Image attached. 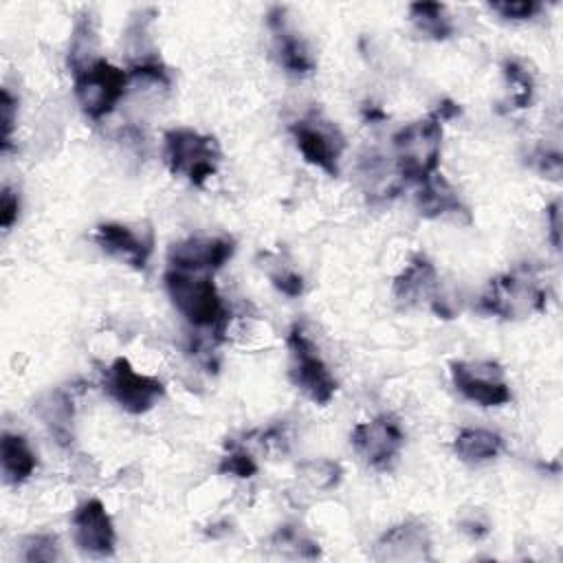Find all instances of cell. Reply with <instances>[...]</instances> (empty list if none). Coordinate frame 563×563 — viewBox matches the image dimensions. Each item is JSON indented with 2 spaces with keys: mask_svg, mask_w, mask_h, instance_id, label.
I'll return each instance as SVG.
<instances>
[{
  "mask_svg": "<svg viewBox=\"0 0 563 563\" xmlns=\"http://www.w3.org/2000/svg\"><path fill=\"white\" fill-rule=\"evenodd\" d=\"M409 20L422 37L433 42H444L455 33L453 18L442 2H411Z\"/></svg>",
  "mask_w": 563,
  "mask_h": 563,
  "instance_id": "cell-22",
  "label": "cell"
},
{
  "mask_svg": "<svg viewBox=\"0 0 563 563\" xmlns=\"http://www.w3.org/2000/svg\"><path fill=\"white\" fill-rule=\"evenodd\" d=\"M372 556L376 561H431V534L429 528L418 519L400 521L387 528L374 543Z\"/></svg>",
  "mask_w": 563,
  "mask_h": 563,
  "instance_id": "cell-16",
  "label": "cell"
},
{
  "mask_svg": "<svg viewBox=\"0 0 563 563\" xmlns=\"http://www.w3.org/2000/svg\"><path fill=\"white\" fill-rule=\"evenodd\" d=\"M286 347L290 383L314 405H328L334 398L339 383L332 376L323 356L319 354V347L299 323L288 330Z\"/></svg>",
  "mask_w": 563,
  "mask_h": 563,
  "instance_id": "cell-5",
  "label": "cell"
},
{
  "mask_svg": "<svg viewBox=\"0 0 563 563\" xmlns=\"http://www.w3.org/2000/svg\"><path fill=\"white\" fill-rule=\"evenodd\" d=\"M532 167L552 180L561 178V154L556 150H537L532 154Z\"/></svg>",
  "mask_w": 563,
  "mask_h": 563,
  "instance_id": "cell-33",
  "label": "cell"
},
{
  "mask_svg": "<svg viewBox=\"0 0 563 563\" xmlns=\"http://www.w3.org/2000/svg\"><path fill=\"white\" fill-rule=\"evenodd\" d=\"M75 545L92 559H108L117 550V530L103 501L92 497L79 504L70 519Z\"/></svg>",
  "mask_w": 563,
  "mask_h": 563,
  "instance_id": "cell-14",
  "label": "cell"
},
{
  "mask_svg": "<svg viewBox=\"0 0 563 563\" xmlns=\"http://www.w3.org/2000/svg\"><path fill=\"white\" fill-rule=\"evenodd\" d=\"M273 264H275L273 268L266 266V275H268L273 288L286 297H299L303 292V277L295 268H290L288 264H284L279 260H275Z\"/></svg>",
  "mask_w": 563,
  "mask_h": 563,
  "instance_id": "cell-29",
  "label": "cell"
},
{
  "mask_svg": "<svg viewBox=\"0 0 563 563\" xmlns=\"http://www.w3.org/2000/svg\"><path fill=\"white\" fill-rule=\"evenodd\" d=\"M33 411L59 446H70V442L75 438V431H73L75 405H73V396L66 389L57 387V389L42 394L35 400Z\"/></svg>",
  "mask_w": 563,
  "mask_h": 563,
  "instance_id": "cell-19",
  "label": "cell"
},
{
  "mask_svg": "<svg viewBox=\"0 0 563 563\" xmlns=\"http://www.w3.org/2000/svg\"><path fill=\"white\" fill-rule=\"evenodd\" d=\"M350 442L369 468L391 471L405 446V431L394 413H378L372 420L354 424Z\"/></svg>",
  "mask_w": 563,
  "mask_h": 563,
  "instance_id": "cell-10",
  "label": "cell"
},
{
  "mask_svg": "<svg viewBox=\"0 0 563 563\" xmlns=\"http://www.w3.org/2000/svg\"><path fill=\"white\" fill-rule=\"evenodd\" d=\"M266 26L273 37V55L277 64L292 77L310 75L317 66L314 53L306 37L292 29L286 7H271L266 13Z\"/></svg>",
  "mask_w": 563,
  "mask_h": 563,
  "instance_id": "cell-15",
  "label": "cell"
},
{
  "mask_svg": "<svg viewBox=\"0 0 563 563\" xmlns=\"http://www.w3.org/2000/svg\"><path fill=\"white\" fill-rule=\"evenodd\" d=\"M233 253L235 240L231 235H191L169 246L167 266L213 275L233 257Z\"/></svg>",
  "mask_w": 563,
  "mask_h": 563,
  "instance_id": "cell-13",
  "label": "cell"
},
{
  "mask_svg": "<svg viewBox=\"0 0 563 563\" xmlns=\"http://www.w3.org/2000/svg\"><path fill=\"white\" fill-rule=\"evenodd\" d=\"M163 156L174 176H183L194 187H205L218 172L222 150L211 134L194 128H172L163 134Z\"/></svg>",
  "mask_w": 563,
  "mask_h": 563,
  "instance_id": "cell-4",
  "label": "cell"
},
{
  "mask_svg": "<svg viewBox=\"0 0 563 563\" xmlns=\"http://www.w3.org/2000/svg\"><path fill=\"white\" fill-rule=\"evenodd\" d=\"M295 147L303 161L323 174L336 178L341 172V156L345 152V136L341 128L319 110H310L288 128Z\"/></svg>",
  "mask_w": 563,
  "mask_h": 563,
  "instance_id": "cell-7",
  "label": "cell"
},
{
  "mask_svg": "<svg viewBox=\"0 0 563 563\" xmlns=\"http://www.w3.org/2000/svg\"><path fill=\"white\" fill-rule=\"evenodd\" d=\"M271 548L284 559H319L321 548L299 523H284L271 537Z\"/></svg>",
  "mask_w": 563,
  "mask_h": 563,
  "instance_id": "cell-24",
  "label": "cell"
},
{
  "mask_svg": "<svg viewBox=\"0 0 563 563\" xmlns=\"http://www.w3.org/2000/svg\"><path fill=\"white\" fill-rule=\"evenodd\" d=\"M460 530L473 539H484L490 532V523L482 510H468L460 519Z\"/></svg>",
  "mask_w": 563,
  "mask_h": 563,
  "instance_id": "cell-34",
  "label": "cell"
},
{
  "mask_svg": "<svg viewBox=\"0 0 563 563\" xmlns=\"http://www.w3.org/2000/svg\"><path fill=\"white\" fill-rule=\"evenodd\" d=\"M545 220L550 229V242L559 251L561 249V200H552L545 209Z\"/></svg>",
  "mask_w": 563,
  "mask_h": 563,
  "instance_id": "cell-35",
  "label": "cell"
},
{
  "mask_svg": "<svg viewBox=\"0 0 563 563\" xmlns=\"http://www.w3.org/2000/svg\"><path fill=\"white\" fill-rule=\"evenodd\" d=\"M97 44H99V40H97L95 15L90 11H84L77 15V20L73 24V33H70V44H68L70 75L86 68L95 59H99Z\"/></svg>",
  "mask_w": 563,
  "mask_h": 563,
  "instance_id": "cell-23",
  "label": "cell"
},
{
  "mask_svg": "<svg viewBox=\"0 0 563 563\" xmlns=\"http://www.w3.org/2000/svg\"><path fill=\"white\" fill-rule=\"evenodd\" d=\"M15 121H18V97H13V92L4 86L0 90V147H2V154H7L11 150V136H13Z\"/></svg>",
  "mask_w": 563,
  "mask_h": 563,
  "instance_id": "cell-31",
  "label": "cell"
},
{
  "mask_svg": "<svg viewBox=\"0 0 563 563\" xmlns=\"http://www.w3.org/2000/svg\"><path fill=\"white\" fill-rule=\"evenodd\" d=\"M224 455L220 457L218 464V473L220 475H231L238 479H249L257 473V462L255 457L246 451V446H242L240 442H224Z\"/></svg>",
  "mask_w": 563,
  "mask_h": 563,
  "instance_id": "cell-27",
  "label": "cell"
},
{
  "mask_svg": "<svg viewBox=\"0 0 563 563\" xmlns=\"http://www.w3.org/2000/svg\"><path fill=\"white\" fill-rule=\"evenodd\" d=\"M22 561L26 563H51L62 559L59 539L51 532H35L22 539Z\"/></svg>",
  "mask_w": 563,
  "mask_h": 563,
  "instance_id": "cell-28",
  "label": "cell"
},
{
  "mask_svg": "<svg viewBox=\"0 0 563 563\" xmlns=\"http://www.w3.org/2000/svg\"><path fill=\"white\" fill-rule=\"evenodd\" d=\"M416 209L422 218L435 220L444 216H466L468 218V207L460 198L457 189L440 174L435 172L427 180L418 185L416 191Z\"/></svg>",
  "mask_w": 563,
  "mask_h": 563,
  "instance_id": "cell-18",
  "label": "cell"
},
{
  "mask_svg": "<svg viewBox=\"0 0 563 563\" xmlns=\"http://www.w3.org/2000/svg\"><path fill=\"white\" fill-rule=\"evenodd\" d=\"M545 303V286L530 268H512L493 277L479 297L482 312L506 321L543 312Z\"/></svg>",
  "mask_w": 563,
  "mask_h": 563,
  "instance_id": "cell-3",
  "label": "cell"
},
{
  "mask_svg": "<svg viewBox=\"0 0 563 563\" xmlns=\"http://www.w3.org/2000/svg\"><path fill=\"white\" fill-rule=\"evenodd\" d=\"M103 391L128 413H147L163 396L165 385L161 378L139 372L125 356H117L101 376Z\"/></svg>",
  "mask_w": 563,
  "mask_h": 563,
  "instance_id": "cell-8",
  "label": "cell"
},
{
  "mask_svg": "<svg viewBox=\"0 0 563 563\" xmlns=\"http://www.w3.org/2000/svg\"><path fill=\"white\" fill-rule=\"evenodd\" d=\"M20 218V194L11 187L4 185L0 194V227L2 231H11V227Z\"/></svg>",
  "mask_w": 563,
  "mask_h": 563,
  "instance_id": "cell-32",
  "label": "cell"
},
{
  "mask_svg": "<svg viewBox=\"0 0 563 563\" xmlns=\"http://www.w3.org/2000/svg\"><path fill=\"white\" fill-rule=\"evenodd\" d=\"M442 123L444 121L435 112H431L402 125L391 136V158L405 185H420L438 172L444 136Z\"/></svg>",
  "mask_w": 563,
  "mask_h": 563,
  "instance_id": "cell-2",
  "label": "cell"
},
{
  "mask_svg": "<svg viewBox=\"0 0 563 563\" xmlns=\"http://www.w3.org/2000/svg\"><path fill=\"white\" fill-rule=\"evenodd\" d=\"M433 112H435L442 121H449V119H455V117L462 112V108H460V103H455V101H451V99H442Z\"/></svg>",
  "mask_w": 563,
  "mask_h": 563,
  "instance_id": "cell-36",
  "label": "cell"
},
{
  "mask_svg": "<svg viewBox=\"0 0 563 563\" xmlns=\"http://www.w3.org/2000/svg\"><path fill=\"white\" fill-rule=\"evenodd\" d=\"M95 242L106 255L130 266L132 271H145L154 253V231L150 227L119 220L101 222L95 229Z\"/></svg>",
  "mask_w": 563,
  "mask_h": 563,
  "instance_id": "cell-12",
  "label": "cell"
},
{
  "mask_svg": "<svg viewBox=\"0 0 563 563\" xmlns=\"http://www.w3.org/2000/svg\"><path fill=\"white\" fill-rule=\"evenodd\" d=\"M128 86V70L114 66L106 57H99L86 68L73 73L75 99L81 112L92 121H101L112 114V110L125 97Z\"/></svg>",
  "mask_w": 563,
  "mask_h": 563,
  "instance_id": "cell-6",
  "label": "cell"
},
{
  "mask_svg": "<svg viewBox=\"0 0 563 563\" xmlns=\"http://www.w3.org/2000/svg\"><path fill=\"white\" fill-rule=\"evenodd\" d=\"M358 183L363 194L369 200H387L400 194L405 180L400 178L396 163L391 154H383L378 150H367L358 158V169H356Z\"/></svg>",
  "mask_w": 563,
  "mask_h": 563,
  "instance_id": "cell-17",
  "label": "cell"
},
{
  "mask_svg": "<svg viewBox=\"0 0 563 563\" xmlns=\"http://www.w3.org/2000/svg\"><path fill=\"white\" fill-rule=\"evenodd\" d=\"M165 290L180 317L196 330L209 334L213 343L224 339L229 310L209 273H189L169 268L163 275Z\"/></svg>",
  "mask_w": 563,
  "mask_h": 563,
  "instance_id": "cell-1",
  "label": "cell"
},
{
  "mask_svg": "<svg viewBox=\"0 0 563 563\" xmlns=\"http://www.w3.org/2000/svg\"><path fill=\"white\" fill-rule=\"evenodd\" d=\"M486 7L499 18L512 20V22L532 20L543 9L539 0H497V2H488Z\"/></svg>",
  "mask_w": 563,
  "mask_h": 563,
  "instance_id": "cell-30",
  "label": "cell"
},
{
  "mask_svg": "<svg viewBox=\"0 0 563 563\" xmlns=\"http://www.w3.org/2000/svg\"><path fill=\"white\" fill-rule=\"evenodd\" d=\"M299 477L314 490H332L343 479V466L334 460L317 457L299 464Z\"/></svg>",
  "mask_w": 563,
  "mask_h": 563,
  "instance_id": "cell-26",
  "label": "cell"
},
{
  "mask_svg": "<svg viewBox=\"0 0 563 563\" xmlns=\"http://www.w3.org/2000/svg\"><path fill=\"white\" fill-rule=\"evenodd\" d=\"M501 451H504V438L495 431L479 429V427H466L453 440V453L457 455V460L471 466L493 462Z\"/></svg>",
  "mask_w": 563,
  "mask_h": 563,
  "instance_id": "cell-21",
  "label": "cell"
},
{
  "mask_svg": "<svg viewBox=\"0 0 563 563\" xmlns=\"http://www.w3.org/2000/svg\"><path fill=\"white\" fill-rule=\"evenodd\" d=\"M0 462H2V479L9 486H20L37 468V455L31 449L29 440L20 433L2 431L0 440Z\"/></svg>",
  "mask_w": 563,
  "mask_h": 563,
  "instance_id": "cell-20",
  "label": "cell"
},
{
  "mask_svg": "<svg viewBox=\"0 0 563 563\" xmlns=\"http://www.w3.org/2000/svg\"><path fill=\"white\" fill-rule=\"evenodd\" d=\"M449 372L453 387L473 405L501 407L512 398L506 372L497 361H451Z\"/></svg>",
  "mask_w": 563,
  "mask_h": 563,
  "instance_id": "cell-9",
  "label": "cell"
},
{
  "mask_svg": "<svg viewBox=\"0 0 563 563\" xmlns=\"http://www.w3.org/2000/svg\"><path fill=\"white\" fill-rule=\"evenodd\" d=\"M391 297L402 308H431L440 317H449L451 312L440 297V277L433 262L416 253L407 266L394 277Z\"/></svg>",
  "mask_w": 563,
  "mask_h": 563,
  "instance_id": "cell-11",
  "label": "cell"
},
{
  "mask_svg": "<svg viewBox=\"0 0 563 563\" xmlns=\"http://www.w3.org/2000/svg\"><path fill=\"white\" fill-rule=\"evenodd\" d=\"M501 73H504V79L508 84V103L510 108H528L532 103V97H534V75L526 68L523 62L519 59H506L504 66H501Z\"/></svg>",
  "mask_w": 563,
  "mask_h": 563,
  "instance_id": "cell-25",
  "label": "cell"
}]
</instances>
